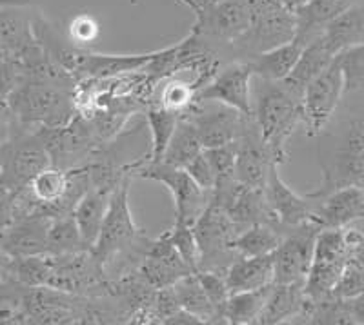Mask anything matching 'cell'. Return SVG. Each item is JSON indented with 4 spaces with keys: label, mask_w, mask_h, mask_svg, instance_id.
Masks as SVG:
<instances>
[{
    "label": "cell",
    "mask_w": 364,
    "mask_h": 325,
    "mask_svg": "<svg viewBox=\"0 0 364 325\" xmlns=\"http://www.w3.org/2000/svg\"><path fill=\"white\" fill-rule=\"evenodd\" d=\"M318 136L323 182L314 193L324 197L341 187H364V97L344 95L339 111Z\"/></svg>",
    "instance_id": "1"
},
{
    "label": "cell",
    "mask_w": 364,
    "mask_h": 325,
    "mask_svg": "<svg viewBox=\"0 0 364 325\" xmlns=\"http://www.w3.org/2000/svg\"><path fill=\"white\" fill-rule=\"evenodd\" d=\"M129 184L132 177H126L112 193L100 235L91 247V253L104 265L106 275L113 268L117 269V278L139 269L151 242L136 226L129 209Z\"/></svg>",
    "instance_id": "2"
},
{
    "label": "cell",
    "mask_w": 364,
    "mask_h": 325,
    "mask_svg": "<svg viewBox=\"0 0 364 325\" xmlns=\"http://www.w3.org/2000/svg\"><path fill=\"white\" fill-rule=\"evenodd\" d=\"M252 113L273 162H286V145L302 123V99L284 82L253 77Z\"/></svg>",
    "instance_id": "3"
},
{
    "label": "cell",
    "mask_w": 364,
    "mask_h": 325,
    "mask_svg": "<svg viewBox=\"0 0 364 325\" xmlns=\"http://www.w3.org/2000/svg\"><path fill=\"white\" fill-rule=\"evenodd\" d=\"M8 104L15 119V131L63 128L79 115L75 89L26 77L11 91Z\"/></svg>",
    "instance_id": "4"
},
{
    "label": "cell",
    "mask_w": 364,
    "mask_h": 325,
    "mask_svg": "<svg viewBox=\"0 0 364 325\" xmlns=\"http://www.w3.org/2000/svg\"><path fill=\"white\" fill-rule=\"evenodd\" d=\"M250 28L232 44L233 60H252L297 37V18L281 0H245Z\"/></svg>",
    "instance_id": "5"
},
{
    "label": "cell",
    "mask_w": 364,
    "mask_h": 325,
    "mask_svg": "<svg viewBox=\"0 0 364 325\" xmlns=\"http://www.w3.org/2000/svg\"><path fill=\"white\" fill-rule=\"evenodd\" d=\"M51 165L41 131H15L0 145V193L17 197Z\"/></svg>",
    "instance_id": "6"
},
{
    "label": "cell",
    "mask_w": 364,
    "mask_h": 325,
    "mask_svg": "<svg viewBox=\"0 0 364 325\" xmlns=\"http://www.w3.org/2000/svg\"><path fill=\"white\" fill-rule=\"evenodd\" d=\"M199 246V271H215L226 275L228 268L239 258L235 238L240 227L213 200L193 226ZM197 271V272H199Z\"/></svg>",
    "instance_id": "7"
},
{
    "label": "cell",
    "mask_w": 364,
    "mask_h": 325,
    "mask_svg": "<svg viewBox=\"0 0 364 325\" xmlns=\"http://www.w3.org/2000/svg\"><path fill=\"white\" fill-rule=\"evenodd\" d=\"M133 175L159 182L170 191L175 202V222L195 226L211 202L213 191L200 187L186 169L175 167L166 162H146Z\"/></svg>",
    "instance_id": "8"
},
{
    "label": "cell",
    "mask_w": 364,
    "mask_h": 325,
    "mask_svg": "<svg viewBox=\"0 0 364 325\" xmlns=\"http://www.w3.org/2000/svg\"><path fill=\"white\" fill-rule=\"evenodd\" d=\"M350 260L346 231L324 227L315 242L314 262L308 272L304 291L310 300H321L333 292Z\"/></svg>",
    "instance_id": "9"
},
{
    "label": "cell",
    "mask_w": 364,
    "mask_h": 325,
    "mask_svg": "<svg viewBox=\"0 0 364 325\" xmlns=\"http://www.w3.org/2000/svg\"><path fill=\"white\" fill-rule=\"evenodd\" d=\"M344 99V77L337 58L311 80L302 95V126L308 136H318L339 111Z\"/></svg>",
    "instance_id": "10"
},
{
    "label": "cell",
    "mask_w": 364,
    "mask_h": 325,
    "mask_svg": "<svg viewBox=\"0 0 364 325\" xmlns=\"http://www.w3.org/2000/svg\"><path fill=\"white\" fill-rule=\"evenodd\" d=\"M191 26L197 37L215 48H223L232 57V44L250 28V11L245 0H217L213 4L193 11ZM233 60V58H232Z\"/></svg>",
    "instance_id": "11"
},
{
    "label": "cell",
    "mask_w": 364,
    "mask_h": 325,
    "mask_svg": "<svg viewBox=\"0 0 364 325\" xmlns=\"http://www.w3.org/2000/svg\"><path fill=\"white\" fill-rule=\"evenodd\" d=\"M321 229L315 220H308L286 231L281 246L273 253L275 284H306Z\"/></svg>",
    "instance_id": "12"
},
{
    "label": "cell",
    "mask_w": 364,
    "mask_h": 325,
    "mask_svg": "<svg viewBox=\"0 0 364 325\" xmlns=\"http://www.w3.org/2000/svg\"><path fill=\"white\" fill-rule=\"evenodd\" d=\"M252 80L253 71L248 60H230L195 93L193 104L220 102L252 116Z\"/></svg>",
    "instance_id": "13"
},
{
    "label": "cell",
    "mask_w": 364,
    "mask_h": 325,
    "mask_svg": "<svg viewBox=\"0 0 364 325\" xmlns=\"http://www.w3.org/2000/svg\"><path fill=\"white\" fill-rule=\"evenodd\" d=\"M181 116L193 123L204 149L237 142L252 119L220 102H197Z\"/></svg>",
    "instance_id": "14"
},
{
    "label": "cell",
    "mask_w": 364,
    "mask_h": 325,
    "mask_svg": "<svg viewBox=\"0 0 364 325\" xmlns=\"http://www.w3.org/2000/svg\"><path fill=\"white\" fill-rule=\"evenodd\" d=\"M266 200L269 204V209L273 211L277 219L279 227L282 231H288L291 227L299 226L302 222L314 220L317 213L321 197L315 193L299 194L286 184L279 173V164H273L268 173V180L264 185Z\"/></svg>",
    "instance_id": "15"
},
{
    "label": "cell",
    "mask_w": 364,
    "mask_h": 325,
    "mask_svg": "<svg viewBox=\"0 0 364 325\" xmlns=\"http://www.w3.org/2000/svg\"><path fill=\"white\" fill-rule=\"evenodd\" d=\"M51 219L41 213L17 216L0 235V249L9 258L48 255V235Z\"/></svg>",
    "instance_id": "16"
},
{
    "label": "cell",
    "mask_w": 364,
    "mask_h": 325,
    "mask_svg": "<svg viewBox=\"0 0 364 325\" xmlns=\"http://www.w3.org/2000/svg\"><path fill=\"white\" fill-rule=\"evenodd\" d=\"M273 164H277V162H273L272 155H269L268 148L262 141L261 131H259L252 116L246 123L240 138L237 141V180L242 185H248V187L262 189Z\"/></svg>",
    "instance_id": "17"
},
{
    "label": "cell",
    "mask_w": 364,
    "mask_h": 325,
    "mask_svg": "<svg viewBox=\"0 0 364 325\" xmlns=\"http://www.w3.org/2000/svg\"><path fill=\"white\" fill-rule=\"evenodd\" d=\"M136 272L154 289H162L171 287L178 278L193 271L188 268L186 262L182 260V256L178 255L175 246L164 233L149 242L148 253L142 258Z\"/></svg>",
    "instance_id": "18"
},
{
    "label": "cell",
    "mask_w": 364,
    "mask_h": 325,
    "mask_svg": "<svg viewBox=\"0 0 364 325\" xmlns=\"http://www.w3.org/2000/svg\"><path fill=\"white\" fill-rule=\"evenodd\" d=\"M314 220L323 229H344L355 224H364V187L350 185L321 197Z\"/></svg>",
    "instance_id": "19"
},
{
    "label": "cell",
    "mask_w": 364,
    "mask_h": 325,
    "mask_svg": "<svg viewBox=\"0 0 364 325\" xmlns=\"http://www.w3.org/2000/svg\"><path fill=\"white\" fill-rule=\"evenodd\" d=\"M308 304H310V298L304 291L302 282H297V284H273L259 324L277 325L295 324V321L302 324Z\"/></svg>",
    "instance_id": "20"
},
{
    "label": "cell",
    "mask_w": 364,
    "mask_h": 325,
    "mask_svg": "<svg viewBox=\"0 0 364 325\" xmlns=\"http://www.w3.org/2000/svg\"><path fill=\"white\" fill-rule=\"evenodd\" d=\"M31 6H9L0 9V48L13 60L38 44L33 33V15L26 13Z\"/></svg>",
    "instance_id": "21"
},
{
    "label": "cell",
    "mask_w": 364,
    "mask_h": 325,
    "mask_svg": "<svg viewBox=\"0 0 364 325\" xmlns=\"http://www.w3.org/2000/svg\"><path fill=\"white\" fill-rule=\"evenodd\" d=\"M226 284L230 294L253 291L275 284L273 253L264 256H239L226 271Z\"/></svg>",
    "instance_id": "22"
},
{
    "label": "cell",
    "mask_w": 364,
    "mask_h": 325,
    "mask_svg": "<svg viewBox=\"0 0 364 325\" xmlns=\"http://www.w3.org/2000/svg\"><path fill=\"white\" fill-rule=\"evenodd\" d=\"M359 0H310L306 6L295 11L297 18V40L310 44L324 33L326 26L341 13L352 8Z\"/></svg>",
    "instance_id": "23"
},
{
    "label": "cell",
    "mask_w": 364,
    "mask_h": 325,
    "mask_svg": "<svg viewBox=\"0 0 364 325\" xmlns=\"http://www.w3.org/2000/svg\"><path fill=\"white\" fill-rule=\"evenodd\" d=\"M336 57L337 55L331 51V48L326 44L323 35H321L318 38L311 40L310 44H306V48L302 50L301 57H299L291 73L282 82L302 99L304 89L310 86L311 80L317 79L318 75L330 66Z\"/></svg>",
    "instance_id": "24"
},
{
    "label": "cell",
    "mask_w": 364,
    "mask_h": 325,
    "mask_svg": "<svg viewBox=\"0 0 364 325\" xmlns=\"http://www.w3.org/2000/svg\"><path fill=\"white\" fill-rule=\"evenodd\" d=\"M154 57L155 51L144 55H100L86 51L77 79H113L119 75L142 71Z\"/></svg>",
    "instance_id": "25"
},
{
    "label": "cell",
    "mask_w": 364,
    "mask_h": 325,
    "mask_svg": "<svg viewBox=\"0 0 364 325\" xmlns=\"http://www.w3.org/2000/svg\"><path fill=\"white\" fill-rule=\"evenodd\" d=\"M304 48H306V44L294 38L288 44H282L279 48L257 55L255 58L248 60L253 77L272 80V82H281L291 73Z\"/></svg>",
    "instance_id": "26"
},
{
    "label": "cell",
    "mask_w": 364,
    "mask_h": 325,
    "mask_svg": "<svg viewBox=\"0 0 364 325\" xmlns=\"http://www.w3.org/2000/svg\"><path fill=\"white\" fill-rule=\"evenodd\" d=\"M109 198H112V193L90 187L79 200V204L75 206L73 216L77 220V226H79L80 235H82L87 249L95 246L97 238H99L104 219L108 213Z\"/></svg>",
    "instance_id": "27"
},
{
    "label": "cell",
    "mask_w": 364,
    "mask_h": 325,
    "mask_svg": "<svg viewBox=\"0 0 364 325\" xmlns=\"http://www.w3.org/2000/svg\"><path fill=\"white\" fill-rule=\"evenodd\" d=\"M323 38L336 55L348 48L364 44V0H359L333 18L324 29Z\"/></svg>",
    "instance_id": "28"
},
{
    "label": "cell",
    "mask_w": 364,
    "mask_h": 325,
    "mask_svg": "<svg viewBox=\"0 0 364 325\" xmlns=\"http://www.w3.org/2000/svg\"><path fill=\"white\" fill-rule=\"evenodd\" d=\"M171 287H173L181 309L199 318L203 324H219L215 307H213V304L208 298L197 272H190V275L182 276Z\"/></svg>",
    "instance_id": "29"
},
{
    "label": "cell",
    "mask_w": 364,
    "mask_h": 325,
    "mask_svg": "<svg viewBox=\"0 0 364 325\" xmlns=\"http://www.w3.org/2000/svg\"><path fill=\"white\" fill-rule=\"evenodd\" d=\"M284 231L273 224H253L237 235L235 251L239 256H264L277 251Z\"/></svg>",
    "instance_id": "30"
},
{
    "label": "cell",
    "mask_w": 364,
    "mask_h": 325,
    "mask_svg": "<svg viewBox=\"0 0 364 325\" xmlns=\"http://www.w3.org/2000/svg\"><path fill=\"white\" fill-rule=\"evenodd\" d=\"M181 115L168 107L161 106V104H154L146 111V123L149 128V135H151V142H149V151L146 162H161L164 157L166 148L170 144L171 136H173L175 129ZM144 162V164H146Z\"/></svg>",
    "instance_id": "31"
},
{
    "label": "cell",
    "mask_w": 364,
    "mask_h": 325,
    "mask_svg": "<svg viewBox=\"0 0 364 325\" xmlns=\"http://www.w3.org/2000/svg\"><path fill=\"white\" fill-rule=\"evenodd\" d=\"M203 151L204 145L200 142L199 133H197L195 126L186 116H181L177 123V129H175L173 136H171L170 144L166 148L164 157H162L161 162L184 169L193 158L199 157Z\"/></svg>",
    "instance_id": "32"
},
{
    "label": "cell",
    "mask_w": 364,
    "mask_h": 325,
    "mask_svg": "<svg viewBox=\"0 0 364 325\" xmlns=\"http://www.w3.org/2000/svg\"><path fill=\"white\" fill-rule=\"evenodd\" d=\"M272 285L262 289H253V291L230 294L226 309H224L226 324H232V325L259 324L262 311H264L266 307V302H268V294Z\"/></svg>",
    "instance_id": "33"
},
{
    "label": "cell",
    "mask_w": 364,
    "mask_h": 325,
    "mask_svg": "<svg viewBox=\"0 0 364 325\" xmlns=\"http://www.w3.org/2000/svg\"><path fill=\"white\" fill-rule=\"evenodd\" d=\"M86 249L87 247L73 214L51 219L50 235H48V255H73V253L86 251Z\"/></svg>",
    "instance_id": "34"
},
{
    "label": "cell",
    "mask_w": 364,
    "mask_h": 325,
    "mask_svg": "<svg viewBox=\"0 0 364 325\" xmlns=\"http://www.w3.org/2000/svg\"><path fill=\"white\" fill-rule=\"evenodd\" d=\"M51 275V256H28V258H11L9 276L28 287L48 285Z\"/></svg>",
    "instance_id": "35"
},
{
    "label": "cell",
    "mask_w": 364,
    "mask_h": 325,
    "mask_svg": "<svg viewBox=\"0 0 364 325\" xmlns=\"http://www.w3.org/2000/svg\"><path fill=\"white\" fill-rule=\"evenodd\" d=\"M336 58L343 70L344 95L364 97V44L343 50Z\"/></svg>",
    "instance_id": "36"
},
{
    "label": "cell",
    "mask_w": 364,
    "mask_h": 325,
    "mask_svg": "<svg viewBox=\"0 0 364 325\" xmlns=\"http://www.w3.org/2000/svg\"><path fill=\"white\" fill-rule=\"evenodd\" d=\"M28 285L9 276L0 284V324H24V302Z\"/></svg>",
    "instance_id": "37"
},
{
    "label": "cell",
    "mask_w": 364,
    "mask_h": 325,
    "mask_svg": "<svg viewBox=\"0 0 364 325\" xmlns=\"http://www.w3.org/2000/svg\"><path fill=\"white\" fill-rule=\"evenodd\" d=\"M166 235L175 246L178 255L182 256V260L186 262L188 268L193 272L199 271V246H197V238H195L193 226L175 222L170 231H166Z\"/></svg>",
    "instance_id": "38"
},
{
    "label": "cell",
    "mask_w": 364,
    "mask_h": 325,
    "mask_svg": "<svg viewBox=\"0 0 364 325\" xmlns=\"http://www.w3.org/2000/svg\"><path fill=\"white\" fill-rule=\"evenodd\" d=\"M208 160H210L213 173H215V185L220 182L233 180L237 165V142L232 144L217 145V148L204 149Z\"/></svg>",
    "instance_id": "39"
},
{
    "label": "cell",
    "mask_w": 364,
    "mask_h": 325,
    "mask_svg": "<svg viewBox=\"0 0 364 325\" xmlns=\"http://www.w3.org/2000/svg\"><path fill=\"white\" fill-rule=\"evenodd\" d=\"M199 280L203 284L204 291H206L208 298L213 304L217 311V320L219 324H226V318H224V309H226L228 298H230V289L226 284V276L223 272L215 271H199Z\"/></svg>",
    "instance_id": "40"
},
{
    "label": "cell",
    "mask_w": 364,
    "mask_h": 325,
    "mask_svg": "<svg viewBox=\"0 0 364 325\" xmlns=\"http://www.w3.org/2000/svg\"><path fill=\"white\" fill-rule=\"evenodd\" d=\"M195 93H197V89L191 82L173 80V82L166 84L164 89H162L161 106L168 107L178 115H184L193 106Z\"/></svg>",
    "instance_id": "41"
},
{
    "label": "cell",
    "mask_w": 364,
    "mask_h": 325,
    "mask_svg": "<svg viewBox=\"0 0 364 325\" xmlns=\"http://www.w3.org/2000/svg\"><path fill=\"white\" fill-rule=\"evenodd\" d=\"M360 292H364V264L350 258L331 294L341 298H355Z\"/></svg>",
    "instance_id": "42"
},
{
    "label": "cell",
    "mask_w": 364,
    "mask_h": 325,
    "mask_svg": "<svg viewBox=\"0 0 364 325\" xmlns=\"http://www.w3.org/2000/svg\"><path fill=\"white\" fill-rule=\"evenodd\" d=\"M184 169L200 187L213 191V187H215V173H213V167H211L210 160H208L206 153H200L199 157L193 158Z\"/></svg>",
    "instance_id": "43"
},
{
    "label": "cell",
    "mask_w": 364,
    "mask_h": 325,
    "mask_svg": "<svg viewBox=\"0 0 364 325\" xmlns=\"http://www.w3.org/2000/svg\"><path fill=\"white\" fill-rule=\"evenodd\" d=\"M70 33H71V40H73L77 45L87 44V42H91L93 38H95L97 24L91 21L87 15H80V17H77L73 22H71Z\"/></svg>",
    "instance_id": "44"
},
{
    "label": "cell",
    "mask_w": 364,
    "mask_h": 325,
    "mask_svg": "<svg viewBox=\"0 0 364 325\" xmlns=\"http://www.w3.org/2000/svg\"><path fill=\"white\" fill-rule=\"evenodd\" d=\"M13 131H15V119L9 109L8 99H2L0 100V145H4L11 138Z\"/></svg>",
    "instance_id": "45"
},
{
    "label": "cell",
    "mask_w": 364,
    "mask_h": 325,
    "mask_svg": "<svg viewBox=\"0 0 364 325\" xmlns=\"http://www.w3.org/2000/svg\"><path fill=\"white\" fill-rule=\"evenodd\" d=\"M15 220V197L0 193V235Z\"/></svg>",
    "instance_id": "46"
},
{
    "label": "cell",
    "mask_w": 364,
    "mask_h": 325,
    "mask_svg": "<svg viewBox=\"0 0 364 325\" xmlns=\"http://www.w3.org/2000/svg\"><path fill=\"white\" fill-rule=\"evenodd\" d=\"M348 300H350V307H352L353 321L364 325V292H360L355 298H348Z\"/></svg>",
    "instance_id": "47"
},
{
    "label": "cell",
    "mask_w": 364,
    "mask_h": 325,
    "mask_svg": "<svg viewBox=\"0 0 364 325\" xmlns=\"http://www.w3.org/2000/svg\"><path fill=\"white\" fill-rule=\"evenodd\" d=\"M9 265H11V258L0 249V284L9 278Z\"/></svg>",
    "instance_id": "48"
},
{
    "label": "cell",
    "mask_w": 364,
    "mask_h": 325,
    "mask_svg": "<svg viewBox=\"0 0 364 325\" xmlns=\"http://www.w3.org/2000/svg\"><path fill=\"white\" fill-rule=\"evenodd\" d=\"M178 2H182L184 6H188L191 11H197V9L206 8V6L213 4V2H217V0H178Z\"/></svg>",
    "instance_id": "49"
},
{
    "label": "cell",
    "mask_w": 364,
    "mask_h": 325,
    "mask_svg": "<svg viewBox=\"0 0 364 325\" xmlns=\"http://www.w3.org/2000/svg\"><path fill=\"white\" fill-rule=\"evenodd\" d=\"M282 4L286 6V8L290 9V11H297V9H301L302 6H306L310 0H281Z\"/></svg>",
    "instance_id": "50"
},
{
    "label": "cell",
    "mask_w": 364,
    "mask_h": 325,
    "mask_svg": "<svg viewBox=\"0 0 364 325\" xmlns=\"http://www.w3.org/2000/svg\"><path fill=\"white\" fill-rule=\"evenodd\" d=\"M4 57H8V55H6L4 51H2V48H0V58H4Z\"/></svg>",
    "instance_id": "51"
}]
</instances>
